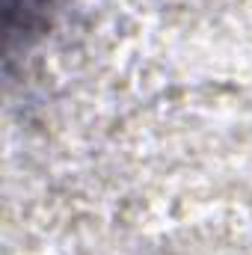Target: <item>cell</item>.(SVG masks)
<instances>
[{
	"label": "cell",
	"instance_id": "6da1fadb",
	"mask_svg": "<svg viewBox=\"0 0 252 255\" xmlns=\"http://www.w3.org/2000/svg\"><path fill=\"white\" fill-rule=\"evenodd\" d=\"M39 3H42V0H3V9H6V30L15 24L18 15H24V21H27V15L36 12Z\"/></svg>",
	"mask_w": 252,
	"mask_h": 255
}]
</instances>
